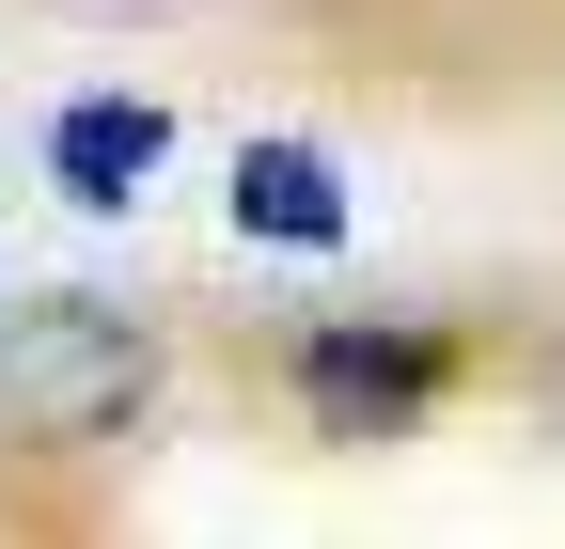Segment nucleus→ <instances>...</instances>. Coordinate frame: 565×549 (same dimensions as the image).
<instances>
[{"label": "nucleus", "mask_w": 565, "mask_h": 549, "mask_svg": "<svg viewBox=\"0 0 565 549\" xmlns=\"http://www.w3.org/2000/svg\"><path fill=\"white\" fill-rule=\"evenodd\" d=\"M158 158H173V110H158V95H79V110H47V189L95 204V220H126V204L158 189Z\"/></svg>", "instance_id": "3"}, {"label": "nucleus", "mask_w": 565, "mask_h": 549, "mask_svg": "<svg viewBox=\"0 0 565 549\" xmlns=\"http://www.w3.org/2000/svg\"><path fill=\"white\" fill-rule=\"evenodd\" d=\"M345 158L330 142H236V236H267V251H345Z\"/></svg>", "instance_id": "4"}, {"label": "nucleus", "mask_w": 565, "mask_h": 549, "mask_svg": "<svg viewBox=\"0 0 565 549\" xmlns=\"http://www.w3.org/2000/svg\"><path fill=\"white\" fill-rule=\"evenodd\" d=\"M440 377H456L440 330H315V346H299V408H315L330 440H393V424H424Z\"/></svg>", "instance_id": "2"}, {"label": "nucleus", "mask_w": 565, "mask_h": 549, "mask_svg": "<svg viewBox=\"0 0 565 549\" xmlns=\"http://www.w3.org/2000/svg\"><path fill=\"white\" fill-rule=\"evenodd\" d=\"M79 17H173V0H79Z\"/></svg>", "instance_id": "5"}, {"label": "nucleus", "mask_w": 565, "mask_h": 549, "mask_svg": "<svg viewBox=\"0 0 565 549\" xmlns=\"http://www.w3.org/2000/svg\"><path fill=\"white\" fill-rule=\"evenodd\" d=\"M158 392V346H141V314L110 299H32L0 330V424L79 455V440H126V408Z\"/></svg>", "instance_id": "1"}]
</instances>
